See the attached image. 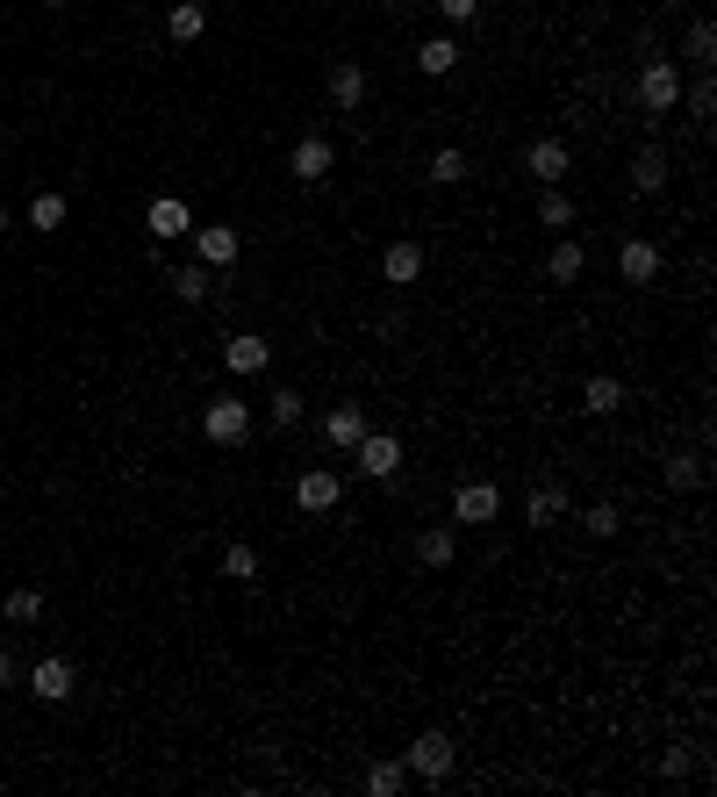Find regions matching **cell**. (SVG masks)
Returning a JSON list of instances; mask_svg holds the SVG:
<instances>
[{
    "label": "cell",
    "instance_id": "1",
    "mask_svg": "<svg viewBox=\"0 0 717 797\" xmlns=\"http://www.w3.org/2000/svg\"><path fill=\"white\" fill-rule=\"evenodd\" d=\"M675 101H682L675 58H646V65H639V108H646V116H675Z\"/></svg>",
    "mask_w": 717,
    "mask_h": 797
},
{
    "label": "cell",
    "instance_id": "2",
    "mask_svg": "<svg viewBox=\"0 0 717 797\" xmlns=\"http://www.w3.org/2000/svg\"><path fill=\"white\" fill-rule=\"evenodd\" d=\"M452 762H460L452 733H416L410 754H402V769H410V776H424V783H445V776H452Z\"/></svg>",
    "mask_w": 717,
    "mask_h": 797
},
{
    "label": "cell",
    "instance_id": "3",
    "mask_svg": "<svg viewBox=\"0 0 717 797\" xmlns=\"http://www.w3.org/2000/svg\"><path fill=\"white\" fill-rule=\"evenodd\" d=\"M202 432L216 438V446H244L252 438V402H238V396H216L202 410Z\"/></svg>",
    "mask_w": 717,
    "mask_h": 797
},
{
    "label": "cell",
    "instance_id": "4",
    "mask_svg": "<svg viewBox=\"0 0 717 797\" xmlns=\"http://www.w3.org/2000/svg\"><path fill=\"white\" fill-rule=\"evenodd\" d=\"M294 503H302L308 518H330V510L344 503V474L338 468H308L302 482H294Z\"/></svg>",
    "mask_w": 717,
    "mask_h": 797
},
{
    "label": "cell",
    "instance_id": "5",
    "mask_svg": "<svg viewBox=\"0 0 717 797\" xmlns=\"http://www.w3.org/2000/svg\"><path fill=\"white\" fill-rule=\"evenodd\" d=\"M502 518V488L496 482H466L452 496V524H496Z\"/></svg>",
    "mask_w": 717,
    "mask_h": 797
},
{
    "label": "cell",
    "instance_id": "6",
    "mask_svg": "<svg viewBox=\"0 0 717 797\" xmlns=\"http://www.w3.org/2000/svg\"><path fill=\"white\" fill-rule=\"evenodd\" d=\"M238 252H244V238L230 224H208V230H194V259L208 266V274H222V266H238Z\"/></svg>",
    "mask_w": 717,
    "mask_h": 797
},
{
    "label": "cell",
    "instance_id": "7",
    "mask_svg": "<svg viewBox=\"0 0 717 797\" xmlns=\"http://www.w3.org/2000/svg\"><path fill=\"white\" fill-rule=\"evenodd\" d=\"M352 452H358V474H374V482H388V474L402 468V438L394 432H366Z\"/></svg>",
    "mask_w": 717,
    "mask_h": 797
},
{
    "label": "cell",
    "instance_id": "8",
    "mask_svg": "<svg viewBox=\"0 0 717 797\" xmlns=\"http://www.w3.org/2000/svg\"><path fill=\"white\" fill-rule=\"evenodd\" d=\"M330 166H338V152H330V137H302L288 152V173L302 180V188H316V180H330Z\"/></svg>",
    "mask_w": 717,
    "mask_h": 797
},
{
    "label": "cell",
    "instance_id": "9",
    "mask_svg": "<svg viewBox=\"0 0 717 797\" xmlns=\"http://www.w3.org/2000/svg\"><path fill=\"white\" fill-rule=\"evenodd\" d=\"M567 166H574V158H567V144H560V137H538V144L524 152V173L538 180V188H560Z\"/></svg>",
    "mask_w": 717,
    "mask_h": 797
},
{
    "label": "cell",
    "instance_id": "10",
    "mask_svg": "<svg viewBox=\"0 0 717 797\" xmlns=\"http://www.w3.org/2000/svg\"><path fill=\"white\" fill-rule=\"evenodd\" d=\"M617 274L632 280V288H646V280L660 274V244H653V238H624V244H617Z\"/></svg>",
    "mask_w": 717,
    "mask_h": 797
},
{
    "label": "cell",
    "instance_id": "11",
    "mask_svg": "<svg viewBox=\"0 0 717 797\" xmlns=\"http://www.w3.org/2000/svg\"><path fill=\"white\" fill-rule=\"evenodd\" d=\"M29 690L44 697V704H65V697H72V661H65V654H44V661L29 668Z\"/></svg>",
    "mask_w": 717,
    "mask_h": 797
},
{
    "label": "cell",
    "instance_id": "12",
    "mask_svg": "<svg viewBox=\"0 0 717 797\" xmlns=\"http://www.w3.org/2000/svg\"><path fill=\"white\" fill-rule=\"evenodd\" d=\"M266 360H274V346H266L258 330H238V338L222 346V366H230V374H266Z\"/></svg>",
    "mask_w": 717,
    "mask_h": 797
},
{
    "label": "cell",
    "instance_id": "13",
    "mask_svg": "<svg viewBox=\"0 0 717 797\" xmlns=\"http://www.w3.org/2000/svg\"><path fill=\"white\" fill-rule=\"evenodd\" d=\"M358 101H366V72H358L352 58H330V108H344V116H352Z\"/></svg>",
    "mask_w": 717,
    "mask_h": 797
},
{
    "label": "cell",
    "instance_id": "14",
    "mask_svg": "<svg viewBox=\"0 0 717 797\" xmlns=\"http://www.w3.org/2000/svg\"><path fill=\"white\" fill-rule=\"evenodd\" d=\"M324 438H330L338 452H352L358 438H366V410H358V402H338V410L324 416Z\"/></svg>",
    "mask_w": 717,
    "mask_h": 797
},
{
    "label": "cell",
    "instance_id": "15",
    "mask_svg": "<svg viewBox=\"0 0 717 797\" xmlns=\"http://www.w3.org/2000/svg\"><path fill=\"white\" fill-rule=\"evenodd\" d=\"M380 274H388L394 288H410V280L424 274V244H410V238H394L388 252H380Z\"/></svg>",
    "mask_w": 717,
    "mask_h": 797
},
{
    "label": "cell",
    "instance_id": "16",
    "mask_svg": "<svg viewBox=\"0 0 717 797\" xmlns=\"http://www.w3.org/2000/svg\"><path fill=\"white\" fill-rule=\"evenodd\" d=\"M144 230H151L158 244H166V238H180V230H187V202H180V194H158V202L144 208Z\"/></svg>",
    "mask_w": 717,
    "mask_h": 797
},
{
    "label": "cell",
    "instance_id": "17",
    "mask_svg": "<svg viewBox=\"0 0 717 797\" xmlns=\"http://www.w3.org/2000/svg\"><path fill=\"white\" fill-rule=\"evenodd\" d=\"M581 410H588V416L624 410V382H617V374H588V388H581Z\"/></svg>",
    "mask_w": 717,
    "mask_h": 797
},
{
    "label": "cell",
    "instance_id": "18",
    "mask_svg": "<svg viewBox=\"0 0 717 797\" xmlns=\"http://www.w3.org/2000/svg\"><path fill=\"white\" fill-rule=\"evenodd\" d=\"M416 560H424V568H452V560H460V539H452V524H430V532L416 539Z\"/></svg>",
    "mask_w": 717,
    "mask_h": 797
},
{
    "label": "cell",
    "instance_id": "19",
    "mask_svg": "<svg viewBox=\"0 0 717 797\" xmlns=\"http://www.w3.org/2000/svg\"><path fill=\"white\" fill-rule=\"evenodd\" d=\"M166 288H172L180 302H208V295H216V274H208V266L194 259V266H172V280H166Z\"/></svg>",
    "mask_w": 717,
    "mask_h": 797
},
{
    "label": "cell",
    "instance_id": "20",
    "mask_svg": "<svg viewBox=\"0 0 717 797\" xmlns=\"http://www.w3.org/2000/svg\"><path fill=\"white\" fill-rule=\"evenodd\" d=\"M166 29H172V44H194V36L208 29V8H202V0H172Z\"/></svg>",
    "mask_w": 717,
    "mask_h": 797
},
{
    "label": "cell",
    "instance_id": "21",
    "mask_svg": "<svg viewBox=\"0 0 717 797\" xmlns=\"http://www.w3.org/2000/svg\"><path fill=\"white\" fill-rule=\"evenodd\" d=\"M524 518L531 524H560V518H574V503H567L560 488H531V496H524Z\"/></svg>",
    "mask_w": 717,
    "mask_h": 797
},
{
    "label": "cell",
    "instance_id": "22",
    "mask_svg": "<svg viewBox=\"0 0 717 797\" xmlns=\"http://www.w3.org/2000/svg\"><path fill=\"white\" fill-rule=\"evenodd\" d=\"M581 266H588V252H581L574 238H560V244H552V259H546V274L560 280V288H574V280H581Z\"/></svg>",
    "mask_w": 717,
    "mask_h": 797
},
{
    "label": "cell",
    "instance_id": "23",
    "mask_svg": "<svg viewBox=\"0 0 717 797\" xmlns=\"http://www.w3.org/2000/svg\"><path fill=\"white\" fill-rule=\"evenodd\" d=\"M632 188L639 194H660L667 188V152H653V144H646V152L632 158Z\"/></svg>",
    "mask_w": 717,
    "mask_h": 797
},
{
    "label": "cell",
    "instance_id": "24",
    "mask_svg": "<svg viewBox=\"0 0 717 797\" xmlns=\"http://www.w3.org/2000/svg\"><path fill=\"white\" fill-rule=\"evenodd\" d=\"M452 65H460V44H452V36H430L424 51H416V72H430V80H445Z\"/></svg>",
    "mask_w": 717,
    "mask_h": 797
},
{
    "label": "cell",
    "instance_id": "25",
    "mask_svg": "<svg viewBox=\"0 0 717 797\" xmlns=\"http://www.w3.org/2000/svg\"><path fill=\"white\" fill-rule=\"evenodd\" d=\"M402 783H410V769H402V762H374V769H366V797H402Z\"/></svg>",
    "mask_w": 717,
    "mask_h": 797
},
{
    "label": "cell",
    "instance_id": "26",
    "mask_svg": "<svg viewBox=\"0 0 717 797\" xmlns=\"http://www.w3.org/2000/svg\"><path fill=\"white\" fill-rule=\"evenodd\" d=\"M538 224H546V230H574V202H567L560 188H546V194H538Z\"/></svg>",
    "mask_w": 717,
    "mask_h": 797
},
{
    "label": "cell",
    "instance_id": "27",
    "mask_svg": "<svg viewBox=\"0 0 717 797\" xmlns=\"http://www.w3.org/2000/svg\"><path fill=\"white\" fill-rule=\"evenodd\" d=\"M617 524H624V518H617V503H588V510H581V532H588V539H617Z\"/></svg>",
    "mask_w": 717,
    "mask_h": 797
},
{
    "label": "cell",
    "instance_id": "28",
    "mask_svg": "<svg viewBox=\"0 0 717 797\" xmlns=\"http://www.w3.org/2000/svg\"><path fill=\"white\" fill-rule=\"evenodd\" d=\"M222 575L230 582H258V546H222Z\"/></svg>",
    "mask_w": 717,
    "mask_h": 797
},
{
    "label": "cell",
    "instance_id": "29",
    "mask_svg": "<svg viewBox=\"0 0 717 797\" xmlns=\"http://www.w3.org/2000/svg\"><path fill=\"white\" fill-rule=\"evenodd\" d=\"M682 51L696 58V65H710V58H717V29H710V22H703V15L689 22V36H682Z\"/></svg>",
    "mask_w": 717,
    "mask_h": 797
},
{
    "label": "cell",
    "instance_id": "30",
    "mask_svg": "<svg viewBox=\"0 0 717 797\" xmlns=\"http://www.w3.org/2000/svg\"><path fill=\"white\" fill-rule=\"evenodd\" d=\"M302 416H308V402L294 396V388H274V432H294Z\"/></svg>",
    "mask_w": 717,
    "mask_h": 797
},
{
    "label": "cell",
    "instance_id": "31",
    "mask_svg": "<svg viewBox=\"0 0 717 797\" xmlns=\"http://www.w3.org/2000/svg\"><path fill=\"white\" fill-rule=\"evenodd\" d=\"M430 180H438V188H452V180H466V152H460V144H445V152L430 158Z\"/></svg>",
    "mask_w": 717,
    "mask_h": 797
},
{
    "label": "cell",
    "instance_id": "32",
    "mask_svg": "<svg viewBox=\"0 0 717 797\" xmlns=\"http://www.w3.org/2000/svg\"><path fill=\"white\" fill-rule=\"evenodd\" d=\"M65 224V194H36L29 202V230H58Z\"/></svg>",
    "mask_w": 717,
    "mask_h": 797
},
{
    "label": "cell",
    "instance_id": "33",
    "mask_svg": "<svg viewBox=\"0 0 717 797\" xmlns=\"http://www.w3.org/2000/svg\"><path fill=\"white\" fill-rule=\"evenodd\" d=\"M667 488H703V460L696 452H675V460H667Z\"/></svg>",
    "mask_w": 717,
    "mask_h": 797
},
{
    "label": "cell",
    "instance_id": "34",
    "mask_svg": "<svg viewBox=\"0 0 717 797\" xmlns=\"http://www.w3.org/2000/svg\"><path fill=\"white\" fill-rule=\"evenodd\" d=\"M8 618H15V625H36V618H44V590H15V596H8Z\"/></svg>",
    "mask_w": 717,
    "mask_h": 797
},
{
    "label": "cell",
    "instance_id": "35",
    "mask_svg": "<svg viewBox=\"0 0 717 797\" xmlns=\"http://www.w3.org/2000/svg\"><path fill=\"white\" fill-rule=\"evenodd\" d=\"M660 776H667V783L689 776V747H667V754H660Z\"/></svg>",
    "mask_w": 717,
    "mask_h": 797
},
{
    "label": "cell",
    "instance_id": "36",
    "mask_svg": "<svg viewBox=\"0 0 717 797\" xmlns=\"http://www.w3.org/2000/svg\"><path fill=\"white\" fill-rule=\"evenodd\" d=\"M438 15H445V22H474L481 0H438Z\"/></svg>",
    "mask_w": 717,
    "mask_h": 797
},
{
    "label": "cell",
    "instance_id": "37",
    "mask_svg": "<svg viewBox=\"0 0 717 797\" xmlns=\"http://www.w3.org/2000/svg\"><path fill=\"white\" fill-rule=\"evenodd\" d=\"M689 108H696V116H717V87H710V80H703V87L689 94Z\"/></svg>",
    "mask_w": 717,
    "mask_h": 797
},
{
    "label": "cell",
    "instance_id": "38",
    "mask_svg": "<svg viewBox=\"0 0 717 797\" xmlns=\"http://www.w3.org/2000/svg\"><path fill=\"white\" fill-rule=\"evenodd\" d=\"M22 668H15V654H8V647H0V690H8V683H15Z\"/></svg>",
    "mask_w": 717,
    "mask_h": 797
},
{
    "label": "cell",
    "instance_id": "39",
    "mask_svg": "<svg viewBox=\"0 0 717 797\" xmlns=\"http://www.w3.org/2000/svg\"><path fill=\"white\" fill-rule=\"evenodd\" d=\"M44 8H72V0H44Z\"/></svg>",
    "mask_w": 717,
    "mask_h": 797
}]
</instances>
